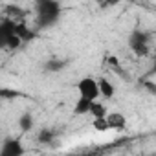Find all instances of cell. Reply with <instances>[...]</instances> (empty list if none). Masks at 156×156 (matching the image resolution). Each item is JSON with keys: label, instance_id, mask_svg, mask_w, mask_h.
<instances>
[{"label": "cell", "instance_id": "obj_1", "mask_svg": "<svg viewBox=\"0 0 156 156\" xmlns=\"http://www.w3.org/2000/svg\"><path fill=\"white\" fill-rule=\"evenodd\" d=\"M62 13V8L59 4V0H44V2H37L35 9V19L41 28H50L59 22Z\"/></svg>", "mask_w": 156, "mask_h": 156}, {"label": "cell", "instance_id": "obj_2", "mask_svg": "<svg viewBox=\"0 0 156 156\" xmlns=\"http://www.w3.org/2000/svg\"><path fill=\"white\" fill-rule=\"evenodd\" d=\"M20 44H22V41L15 35V20H11V19L0 20V50L2 48L15 50Z\"/></svg>", "mask_w": 156, "mask_h": 156}, {"label": "cell", "instance_id": "obj_3", "mask_svg": "<svg viewBox=\"0 0 156 156\" xmlns=\"http://www.w3.org/2000/svg\"><path fill=\"white\" fill-rule=\"evenodd\" d=\"M75 88H77V94H79L81 98H85V99H90V101L99 99L98 79H94V77H90V75H87V77H83V79L77 81Z\"/></svg>", "mask_w": 156, "mask_h": 156}, {"label": "cell", "instance_id": "obj_4", "mask_svg": "<svg viewBox=\"0 0 156 156\" xmlns=\"http://www.w3.org/2000/svg\"><path fill=\"white\" fill-rule=\"evenodd\" d=\"M129 46L134 50V53L145 55V53L149 51V39H147L145 33H141L140 30H136V31L130 35V39H129Z\"/></svg>", "mask_w": 156, "mask_h": 156}, {"label": "cell", "instance_id": "obj_5", "mask_svg": "<svg viewBox=\"0 0 156 156\" xmlns=\"http://www.w3.org/2000/svg\"><path fill=\"white\" fill-rule=\"evenodd\" d=\"M0 154L2 156H20L24 154V145L19 138H6L0 147Z\"/></svg>", "mask_w": 156, "mask_h": 156}, {"label": "cell", "instance_id": "obj_6", "mask_svg": "<svg viewBox=\"0 0 156 156\" xmlns=\"http://www.w3.org/2000/svg\"><path fill=\"white\" fill-rule=\"evenodd\" d=\"M105 119H107V127L108 130H123L127 127V118L121 114V112H107L105 114Z\"/></svg>", "mask_w": 156, "mask_h": 156}, {"label": "cell", "instance_id": "obj_7", "mask_svg": "<svg viewBox=\"0 0 156 156\" xmlns=\"http://www.w3.org/2000/svg\"><path fill=\"white\" fill-rule=\"evenodd\" d=\"M98 88H99V98L112 99L116 96V87L112 85V81L107 79V77H99L98 79Z\"/></svg>", "mask_w": 156, "mask_h": 156}, {"label": "cell", "instance_id": "obj_8", "mask_svg": "<svg viewBox=\"0 0 156 156\" xmlns=\"http://www.w3.org/2000/svg\"><path fill=\"white\" fill-rule=\"evenodd\" d=\"M15 35H17V37H19L22 42H26V41H31V39L35 37L33 30H30L26 22H15Z\"/></svg>", "mask_w": 156, "mask_h": 156}, {"label": "cell", "instance_id": "obj_9", "mask_svg": "<svg viewBox=\"0 0 156 156\" xmlns=\"http://www.w3.org/2000/svg\"><path fill=\"white\" fill-rule=\"evenodd\" d=\"M107 112H108V110H107V107H105V105H103L99 99H94V101H90L88 116H92V118H103Z\"/></svg>", "mask_w": 156, "mask_h": 156}, {"label": "cell", "instance_id": "obj_10", "mask_svg": "<svg viewBox=\"0 0 156 156\" xmlns=\"http://www.w3.org/2000/svg\"><path fill=\"white\" fill-rule=\"evenodd\" d=\"M90 108V99H85L81 96H77V101L73 105V114L75 116H87Z\"/></svg>", "mask_w": 156, "mask_h": 156}, {"label": "cell", "instance_id": "obj_11", "mask_svg": "<svg viewBox=\"0 0 156 156\" xmlns=\"http://www.w3.org/2000/svg\"><path fill=\"white\" fill-rule=\"evenodd\" d=\"M33 125H35V119H33V116H31L30 112H24V114L19 118V127H20V130L30 132V130L33 129Z\"/></svg>", "mask_w": 156, "mask_h": 156}, {"label": "cell", "instance_id": "obj_12", "mask_svg": "<svg viewBox=\"0 0 156 156\" xmlns=\"http://www.w3.org/2000/svg\"><path fill=\"white\" fill-rule=\"evenodd\" d=\"M92 125H94V129H96V130H99V132H105V130H108L105 116H103V118H92Z\"/></svg>", "mask_w": 156, "mask_h": 156}, {"label": "cell", "instance_id": "obj_13", "mask_svg": "<svg viewBox=\"0 0 156 156\" xmlns=\"http://www.w3.org/2000/svg\"><path fill=\"white\" fill-rule=\"evenodd\" d=\"M39 140L44 141V143H50V141H53V132H51V130H41Z\"/></svg>", "mask_w": 156, "mask_h": 156}, {"label": "cell", "instance_id": "obj_14", "mask_svg": "<svg viewBox=\"0 0 156 156\" xmlns=\"http://www.w3.org/2000/svg\"><path fill=\"white\" fill-rule=\"evenodd\" d=\"M103 2H105L107 6H118V4L123 2V0H103Z\"/></svg>", "mask_w": 156, "mask_h": 156}, {"label": "cell", "instance_id": "obj_15", "mask_svg": "<svg viewBox=\"0 0 156 156\" xmlns=\"http://www.w3.org/2000/svg\"><path fill=\"white\" fill-rule=\"evenodd\" d=\"M35 2H44V0H35Z\"/></svg>", "mask_w": 156, "mask_h": 156}, {"label": "cell", "instance_id": "obj_16", "mask_svg": "<svg viewBox=\"0 0 156 156\" xmlns=\"http://www.w3.org/2000/svg\"><path fill=\"white\" fill-rule=\"evenodd\" d=\"M2 2H4V0H0V4H2Z\"/></svg>", "mask_w": 156, "mask_h": 156}]
</instances>
